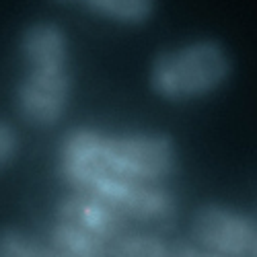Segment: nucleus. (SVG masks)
<instances>
[{
  "instance_id": "nucleus-8",
  "label": "nucleus",
  "mask_w": 257,
  "mask_h": 257,
  "mask_svg": "<svg viewBox=\"0 0 257 257\" xmlns=\"http://www.w3.org/2000/svg\"><path fill=\"white\" fill-rule=\"evenodd\" d=\"M68 3H82L119 23H142L155 9V0H68Z\"/></svg>"
},
{
  "instance_id": "nucleus-5",
  "label": "nucleus",
  "mask_w": 257,
  "mask_h": 257,
  "mask_svg": "<svg viewBox=\"0 0 257 257\" xmlns=\"http://www.w3.org/2000/svg\"><path fill=\"white\" fill-rule=\"evenodd\" d=\"M60 222L72 224L84 232L93 234L95 239L107 243L121 232L125 218L105 200H101L93 194L76 191V194L68 196L62 202Z\"/></svg>"
},
{
  "instance_id": "nucleus-9",
  "label": "nucleus",
  "mask_w": 257,
  "mask_h": 257,
  "mask_svg": "<svg viewBox=\"0 0 257 257\" xmlns=\"http://www.w3.org/2000/svg\"><path fill=\"white\" fill-rule=\"evenodd\" d=\"M0 257H60L52 245H44L23 232L9 230L0 234Z\"/></svg>"
},
{
  "instance_id": "nucleus-13",
  "label": "nucleus",
  "mask_w": 257,
  "mask_h": 257,
  "mask_svg": "<svg viewBox=\"0 0 257 257\" xmlns=\"http://www.w3.org/2000/svg\"><path fill=\"white\" fill-rule=\"evenodd\" d=\"M255 257H257V251H255Z\"/></svg>"
},
{
  "instance_id": "nucleus-1",
  "label": "nucleus",
  "mask_w": 257,
  "mask_h": 257,
  "mask_svg": "<svg viewBox=\"0 0 257 257\" xmlns=\"http://www.w3.org/2000/svg\"><path fill=\"white\" fill-rule=\"evenodd\" d=\"M175 151L159 134L107 136L95 130L70 132L62 140L60 169L76 191H95L109 181L155 183L169 175Z\"/></svg>"
},
{
  "instance_id": "nucleus-4",
  "label": "nucleus",
  "mask_w": 257,
  "mask_h": 257,
  "mask_svg": "<svg viewBox=\"0 0 257 257\" xmlns=\"http://www.w3.org/2000/svg\"><path fill=\"white\" fill-rule=\"evenodd\" d=\"M70 78L66 68H27L17 91L19 111L35 125L58 121L66 109Z\"/></svg>"
},
{
  "instance_id": "nucleus-10",
  "label": "nucleus",
  "mask_w": 257,
  "mask_h": 257,
  "mask_svg": "<svg viewBox=\"0 0 257 257\" xmlns=\"http://www.w3.org/2000/svg\"><path fill=\"white\" fill-rule=\"evenodd\" d=\"M171 247L163 241L148 237V234H134V237L117 239L111 249V257H169Z\"/></svg>"
},
{
  "instance_id": "nucleus-7",
  "label": "nucleus",
  "mask_w": 257,
  "mask_h": 257,
  "mask_svg": "<svg viewBox=\"0 0 257 257\" xmlns=\"http://www.w3.org/2000/svg\"><path fill=\"white\" fill-rule=\"evenodd\" d=\"M52 249L60 257H105V243L72 224L60 222L50 237Z\"/></svg>"
},
{
  "instance_id": "nucleus-11",
  "label": "nucleus",
  "mask_w": 257,
  "mask_h": 257,
  "mask_svg": "<svg viewBox=\"0 0 257 257\" xmlns=\"http://www.w3.org/2000/svg\"><path fill=\"white\" fill-rule=\"evenodd\" d=\"M15 151H17V136L13 132V127L0 121V165L11 161Z\"/></svg>"
},
{
  "instance_id": "nucleus-12",
  "label": "nucleus",
  "mask_w": 257,
  "mask_h": 257,
  "mask_svg": "<svg viewBox=\"0 0 257 257\" xmlns=\"http://www.w3.org/2000/svg\"><path fill=\"white\" fill-rule=\"evenodd\" d=\"M169 257H222V255H218V253H212V251H208V249H196V247H187V245H183V247H173L171 249V255Z\"/></svg>"
},
{
  "instance_id": "nucleus-3",
  "label": "nucleus",
  "mask_w": 257,
  "mask_h": 257,
  "mask_svg": "<svg viewBox=\"0 0 257 257\" xmlns=\"http://www.w3.org/2000/svg\"><path fill=\"white\" fill-rule=\"evenodd\" d=\"M194 234L204 249L222 257H255L257 251V224L220 206L198 212Z\"/></svg>"
},
{
  "instance_id": "nucleus-2",
  "label": "nucleus",
  "mask_w": 257,
  "mask_h": 257,
  "mask_svg": "<svg viewBox=\"0 0 257 257\" xmlns=\"http://www.w3.org/2000/svg\"><path fill=\"white\" fill-rule=\"evenodd\" d=\"M228 56L214 41H196L163 54L151 70V82L167 99H194L226 80Z\"/></svg>"
},
{
  "instance_id": "nucleus-6",
  "label": "nucleus",
  "mask_w": 257,
  "mask_h": 257,
  "mask_svg": "<svg viewBox=\"0 0 257 257\" xmlns=\"http://www.w3.org/2000/svg\"><path fill=\"white\" fill-rule=\"evenodd\" d=\"M27 68H66L68 46L64 33L52 23L31 25L21 39Z\"/></svg>"
}]
</instances>
